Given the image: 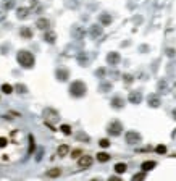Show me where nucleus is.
<instances>
[{"instance_id": "1", "label": "nucleus", "mask_w": 176, "mask_h": 181, "mask_svg": "<svg viewBox=\"0 0 176 181\" xmlns=\"http://www.w3.org/2000/svg\"><path fill=\"white\" fill-rule=\"evenodd\" d=\"M16 58H18V63L21 65L23 68H32L34 66V55L31 52H27V50H19Z\"/></svg>"}, {"instance_id": "2", "label": "nucleus", "mask_w": 176, "mask_h": 181, "mask_svg": "<svg viewBox=\"0 0 176 181\" xmlns=\"http://www.w3.org/2000/svg\"><path fill=\"white\" fill-rule=\"evenodd\" d=\"M86 91H87V87H86V84L82 81H74L70 86V94L73 97H82L86 94Z\"/></svg>"}, {"instance_id": "3", "label": "nucleus", "mask_w": 176, "mask_h": 181, "mask_svg": "<svg viewBox=\"0 0 176 181\" xmlns=\"http://www.w3.org/2000/svg\"><path fill=\"white\" fill-rule=\"evenodd\" d=\"M121 131H123V126H121V123H120V121H113V123H110V125H108V133L112 136H120V134H121Z\"/></svg>"}, {"instance_id": "4", "label": "nucleus", "mask_w": 176, "mask_h": 181, "mask_svg": "<svg viewBox=\"0 0 176 181\" xmlns=\"http://www.w3.org/2000/svg\"><path fill=\"white\" fill-rule=\"evenodd\" d=\"M91 165H92V157H91V155H81V157H79V160H78V167H79L81 170L89 168Z\"/></svg>"}, {"instance_id": "5", "label": "nucleus", "mask_w": 176, "mask_h": 181, "mask_svg": "<svg viewBox=\"0 0 176 181\" xmlns=\"http://www.w3.org/2000/svg\"><path fill=\"white\" fill-rule=\"evenodd\" d=\"M141 141V134L136 131H128L126 133V142L128 144H137Z\"/></svg>"}, {"instance_id": "6", "label": "nucleus", "mask_w": 176, "mask_h": 181, "mask_svg": "<svg viewBox=\"0 0 176 181\" xmlns=\"http://www.w3.org/2000/svg\"><path fill=\"white\" fill-rule=\"evenodd\" d=\"M107 61H108V65H118L120 63V53L110 52L108 55H107Z\"/></svg>"}, {"instance_id": "7", "label": "nucleus", "mask_w": 176, "mask_h": 181, "mask_svg": "<svg viewBox=\"0 0 176 181\" xmlns=\"http://www.w3.org/2000/svg\"><path fill=\"white\" fill-rule=\"evenodd\" d=\"M128 99H129V102H131V104H141V100H142V95H141V92H136V91H134V92H129V97H128Z\"/></svg>"}, {"instance_id": "8", "label": "nucleus", "mask_w": 176, "mask_h": 181, "mask_svg": "<svg viewBox=\"0 0 176 181\" xmlns=\"http://www.w3.org/2000/svg\"><path fill=\"white\" fill-rule=\"evenodd\" d=\"M36 26H37L39 29L47 31V29L50 28V21H49L47 18H39V19H37V23H36Z\"/></svg>"}, {"instance_id": "9", "label": "nucleus", "mask_w": 176, "mask_h": 181, "mask_svg": "<svg viewBox=\"0 0 176 181\" xmlns=\"http://www.w3.org/2000/svg\"><path fill=\"white\" fill-rule=\"evenodd\" d=\"M147 104H149L152 108L160 107V99H158V95H149V99H147Z\"/></svg>"}, {"instance_id": "10", "label": "nucleus", "mask_w": 176, "mask_h": 181, "mask_svg": "<svg viewBox=\"0 0 176 181\" xmlns=\"http://www.w3.org/2000/svg\"><path fill=\"white\" fill-rule=\"evenodd\" d=\"M55 39H57L55 32H53V31H49V29H47L45 34H44V40H45V42H49V44H53Z\"/></svg>"}, {"instance_id": "11", "label": "nucleus", "mask_w": 176, "mask_h": 181, "mask_svg": "<svg viewBox=\"0 0 176 181\" xmlns=\"http://www.w3.org/2000/svg\"><path fill=\"white\" fill-rule=\"evenodd\" d=\"M27 15H29V8H25V6H21V8L16 10V16H18L19 19L27 18Z\"/></svg>"}, {"instance_id": "12", "label": "nucleus", "mask_w": 176, "mask_h": 181, "mask_svg": "<svg viewBox=\"0 0 176 181\" xmlns=\"http://www.w3.org/2000/svg\"><path fill=\"white\" fill-rule=\"evenodd\" d=\"M91 36L92 37H99V36H102V28L99 25H92L91 26Z\"/></svg>"}, {"instance_id": "13", "label": "nucleus", "mask_w": 176, "mask_h": 181, "mask_svg": "<svg viewBox=\"0 0 176 181\" xmlns=\"http://www.w3.org/2000/svg\"><path fill=\"white\" fill-rule=\"evenodd\" d=\"M68 76H70V73H68L66 70H57V78H58V81H66L68 79Z\"/></svg>"}, {"instance_id": "14", "label": "nucleus", "mask_w": 176, "mask_h": 181, "mask_svg": "<svg viewBox=\"0 0 176 181\" xmlns=\"http://www.w3.org/2000/svg\"><path fill=\"white\" fill-rule=\"evenodd\" d=\"M70 152V147H68L66 144H61L60 147H58V151H57V154H58V157H66V154Z\"/></svg>"}, {"instance_id": "15", "label": "nucleus", "mask_w": 176, "mask_h": 181, "mask_svg": "<svg viewBox=\"0 0 176 181\" xmlns=\"http://www.w3.org/2000/svg\"><path fill=\"white\" fill-rule=\"evenodd\" d=\"M155 165H157V163H155V162H152V160H150V162H144L142 163V172H150V170L152 168H155Z\"/></svg>"}, {"instance_id": "16", "label": "nucleus", "mask_w": 176, "mask_h": 181, "mask_svg": "<svg viewBox=\"0 0 176 181\" xmlns=\"http://www.w3.org/2000/svg\"><path fill=\"white\" fill-rule=\"evenodd\" d=\"M84 29H82V28H74L73 29V36L76 37V39H82V37H84Z\"/></svg>"}, {"instance_id": "17", "label": "nucleus", "mask_w": 176, "mask_h": 181, "mask_svg": "<svg viewBox=\"0 0 176 181\" xmlns=\"http://www.w3.org/2000/svg\"><path fill=\"white\" fill-rule=\"evenodd\" d=\"M112 105H113V108H121L123 105H125V102H123V99L115 97V99L112 100Z\"/></svg>"}, {"instance_id": "18", "label": "nucleus", "mask_w": 176, "mask_h": 181, "mask_svg": "<svg viewBox=\"0 0 176 181\" xmlns=\"http://www.w3.org/2000/svg\"><path fill=\"white\" fill-rule=\"evenodd\" d=\"M60 168H52V170H49V172H47V176H49V178H58V176H60Z\"/></svg>"}, {"instance_id": "19", "label": "nucleus", "mask_w": 176, "mask_h": 181, "mask_svg": "<svg viewBox=\"0 0 176 181\" xmlns=\"http://www.w3.org/2000/svg\"><path fill=\"white\" fill-rule=\"evenodd\" d=\"M100 23L102 25H110V23H112V16L107 15V13H102L100 15Z\"/></svg>"}, {"instance_id": "20", "label": "nucleus", "mask_w": 176, "mask_h": 181, "mask_svg": "<svg viewBox=\"0 0 176 181\" xmlns=\"http://www.w3.org/2000/svg\"><path fill=\"white\" fill-rule=\"evenodd\" d=\"M97 160H99V162H108V160H110V155H108V154H107V152H100V154H97Z\"/></svg>"}, {"instance_id": "21", "label": "nucleus", "mask_w": 176, "mask_h": 181, "mask_svg": "<svg viewBox=\"0 0 176 181\" xmlns=\"http://www.w3.org/2000/svg\"><path fill=\"white\" fill-rule=\"evenodd\" d=\"M126 170H128L126 163H116V165H115V172L116 173H125Z\"/></svg>"}, {"instance_id": "22", "label": "nucleus", "mask_w": 176, "mask_h": 181, "mask_svg": "<svg viewBox=\"0 0 176 181\" xmlns=\"http://www.w3.org/2000/svg\"><path fill=\"white\" fill-rule=\"evenodd\" d=\"M2 92H3V94H12V92H13V86H10V84H2Z\"/></svg>"}, {"instance_id": "23", "label": "nucleus", "mask_w": 176, "mask_h": 181, "mask_svg": "<svg viewBox=\"0 0 176 181\" xmlns=\"http://www.w3.org/2000/svg\"><path fill=\"white\" fill-rule=\"evenodd\" d=\"M8 146V138L6 136H0V149H5Z\"/></svg>"}, {"instance_id": "24", "label": "nucleus", "mask_w": 176, "mask_h": 181, "mask_svg": "<svg viewBox=\"0 0 176 181\" xmlns=\"http://www.w3.org/2000/svg\"><path fill=\"white\" fill-rule=\"evenodd\" d=\"M34 149H36V142H34L32 136H29V151H27V154H32Z\"/></svg>"}, {"instance_id": "25", "label": "nucleus", "mask_w": 176, "mask_h": 181, "mask_svg": "<svg viewBox=\"0 0 176 181\" xmlns=\"http://www.w3.org/2000/svg\"><path fill=\"white\" fill-rule=\"evenodd\" d=\"M60 129H61V133H63V134H71V126L70 125H61Z\"/></svg>"}, {"instance_id": "26", "label": "nucleus", "mask_w": 176, "mask_h": 181, "mask_svg": "<svg viewBox=\"0 0 176 181\" xmlns=\"http://www.w3.org/2000/svg\"><path fill=\"white\" fill-rule=\"evenodd\" d=\"M21 36L23 37H32V31H31L29 28H23L21 29Z\"/></svg>"}, {"instance_id": "27", "label": "nucleus", "mask_w": 176, "mask_h": 181, "mask_svg": "<svg viewBox=\"0 0 176 181\" xmlns=\"http://www.w3.org/2000/svg\"><path fill=\"white\" fill-rule=\"evenodd\" d=\"M13 6H15L13 0H5V2H3V8L5 10H10V8H13Z\"/></svg>"}, {"instance_id": "28", "label": "nucleus", "mask_w": 176, "mask_h": 181, "mask_svg": "<svg viewBox=\"0 0 176 181\" xmlns=\"http://www.w3.org/2000/svg\"><path fill=\"white\" fill-rule=\"evenodd\" d=\"M18 92H21V94H25V92H27V89H26V86H23V84H18V86L15 87Z\"/></svg>"}, {"instance_id": "29", "label": "nucleus", "mask_w": 176, "mask_h": 181, "mask_svg": "<svg viewBox=\"0 0 176 181\" xmlns=\"http://www.w3.org/2000/svg\"><path fill=\"white\" fill-rule=\"evenodd\" d=\"M99 146H100V147H108V146H110V141H108V139H100Z\"/></svg>"}, {"instance_id": "30", "label": "nucleus", "mask_w": 176, "mask_h": 181, "mask_svg": "<svg viewBox=\"0 0 176 181\" xmlns=\"http://www.w3.org/2000/svg\"><path fill=\"white\" fill-rule=\"evenodd\" d=\"M146 178V172H142V173H137V175H134L133 176V180L136 181V180H144Z\"/></svg>"}, {"instance_id": "31", "label": "nucleus", "mask_w": 176, "mask_h": 181, "mask_svg": "<svg viewBox=\"0 0 176 181\" xmlns=\"http://www.w3.org/2000/svg\"><path fill=\"white\" fill-rule=\"evenodd\" d=\"M157 152H158V154H165V152H167V147H165V146H158V147H157Z\"/></svg>"}, {"instance_id": "32", "label": "nucleus", "mask_w": 176, "mask_h": 181, "mask_svg": "<svg viewBox=\"0 0 176 181\" xmlns=\"http://www.w3.org/2000/svg\"><path fill=\"white\" fill-rule=\"evenodd\" d=\"M78 60H79V63H86V61H87V57H86V55H84V57L79 55V57H78Z\"/></svg>"}, {"instance_id": "33", "label": "nucleus", "mask_w": 176, "mask_h": 181, "mask_svg": "<svg viewBox=\"0 0 176 181\" xmlns=\"http://www.w3.org/2000/svg\"><path fill=\"white\" fill-rule=\"evenodd\" d=\"M125 81H126V83H133V76H129V74H125Z\"/></svg>"}, {"instance_id": "34", "label": "nucleus", "mask_w": 176, "mask_h": 181, "mask_svg": "<svg viewBox=\"0 0 176 181\" xmlns=\"http://www.w3.org/2000/svg\"><path fill=\"white\" fill-rule=\"evenodd\" d=\"M71 155H73V157H79V155H81V151H79V149H76V151H73Z\"/></svg>"}, {"instance_id": "35", "label": "nucleus", "mask_w": 176, "mask_h": 181, "mask_svg": "<svg viewBox=\"0 0 176 181\" xmlns=\"http://www.w3.org/2000/svg\"><path fill=\"white\" fill-rule=\"evenodd\" d=\"M78 139H82V141H89V138H87L86 134H79V136H78Z\"/></svg>"}, {"instance_id": "36", "label": "nucleus", "mask_w": 176, "mask_h": 181, "mask_svg": "<svg viewBox=\"0 0 176 181\" xmlns=\"http://www.w3.org/2000/svg\"><path fill=\"white\" fill-rule=\"evenodd\" d=\"M173 55H175V50L168 49V57H173Z\"/></svg>"}, {"instance_id": "37", "label": "nucleus", "mask_w": 176, "mask_h": 181, "mask_svg": "<svg viewBox=\"0 0 176 181\" xmlns=\"http://www.w3.org/2000/svg\"><path fill=\"white\" fill-rule=\"evenodd\" d=\"M173 118H175V120H176V108H175V110H173Z\"/></svg>"}]
</instances>
